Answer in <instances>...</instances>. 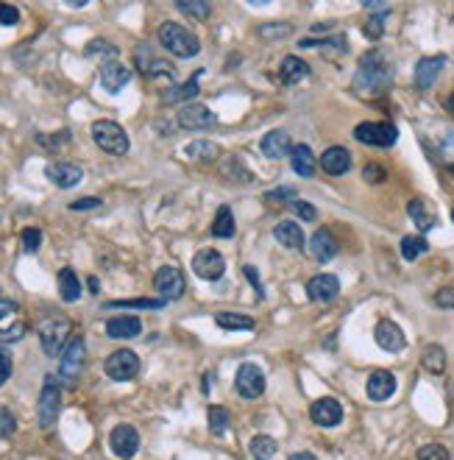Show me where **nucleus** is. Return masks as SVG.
<instances>
[{
	"mask_svg": "<svg viewBox=\"0 0 454 460\" xmlns=\"http://www.w3.org/2000/svg\"><path fill=\"white\" fill-rule=\"evenodd\" d=\"M390 81H393V65L382 51H371L359 59L357 75H354V87L359 93H368V95L385 93Z\"/></svg>",
	"mask_w": 454,
	"mask_h": 460,
	"instance_id": "nucleus-1",
	"label": "nucleus"
},
{
	"mask_svg": "<svg viewBox=\"0 0 454 460\" xmlns=\"http://www.w3.org/2000/svg\"><path fill=\"white\" fill-rule=\"evenodd\" d=\"M159 42L164 51H170L176 59H193L201 53V42L190 28H184L181 23H162L159 28Z\"/></svg>",
	"mask_w": 454,
	"mask_h": 460,
	"instance_id": "nucleus-2",
	"label": "nucleus"
},
{
	"mask_svg": "<svg viewBox=\"0 0 454 460\" xmlns=\"http://www.w3.org/2000/svg\"><path fill=\"white\" fill-rule=\"evenodd\" d=\"M36 332H39L42 352L48 357H62V352H65L67 343H70V335H73V324H70V318H65V315H51V318H45L36 327Z\"/></svg>",
	"mask_w": 454,
	"mask_h": 460,
	"instance_id": "nucleus-3",
	"label": "nucleus"
},
{
	"mask_svg": "<svg viewBox=\"0 0 454 460\" xmlns=\"http://www.w3.org/2000/svg\"><path fill=\"white\" fill-rule=\"evenodd\" d=\"M93 140L100 151L112 154V157H126L131 148L129 142V134L120 123L115 120H95L93 123Z\"/></svg>",
	"mask_w": 454,
	"mask_h": 460,
	"instance_id": "nucleus-4",
	"label": "nucleus"
},
{
	"mask_svg": "<svg viewBox=\"0 0 454 460\" xmlns=\"http://www.w3.org/2000/svg\"><path fill=\"white\" fill-rule=\"evenodd\" d=\"M84 360H87V346H84V338L73 335L67 349L59 357V380L65 382L67 388H75L78 380H81V371H84Z\"/></svg>",
	"mask_w": 454,
	"mask_h": 460,
	"instance_id": "nucleus-5",
	"label": "nucleus"
},
{
	"mask_svg": "<svg viewBox=\"0 0 454 460\" xmlns=\"http://www.w3.org/2000/svg\"><path fill=\"white\" fill-rule=\"evenodd\" d=\"M62 413V388L56 382V377H45V385H42V394H39V404H36V416H39V427L51 429L56 424Z\"/></svg>",
	"mask_w": 454,
	"mask_h": 460,
	"instance_id": "nucleus-6",
	"label": "nucleus"
},
{
	"mask_svg": "<svg viewBox=\"0 0 454 460\" xmlns=\"http://www.w3.org/2000/svg\"><path fill=\"white\" fill-rule=\"evenodd\" d=\"M103 371H106V377L115 380V382H129V380H134V377L139 374V357H137L131 349H117V352H112V355L106 357Z\"/></svg>",
	"mask_w": 454,
	"mask_h": 460,
	"instance_id": "nucleus-7",
	"label": "nucleus"
},
{
	"mask_svg": "<svg viewBox=\"0 0 454 460\" xmlns=\"http://www.w3.org/2000/svg\"><path fill=\"white\" fill-rule=\"evenodd\" d=\"M265 371L254 362H243L234 374V388L243 399H260L265 394Z\"/></svg>",
	"mask_w": 454,
	"mask_h": 460,
	"instance_id": "nucleus-8",
	"label": "nucleus"
},
{
	"mask_svg": "<svg viewBox=\"0 0 454 460\" xmlns=\"http://www.w3.org/2000/svg\"><path fill=\"white\" fill-rule=\"evenodd\" d=\"M154 288L159 291V298H164V301H176V298L184 296L187 279H184L181 268H176V265H162V268L157 271V276H154Z\"/></svg>",
	"mask_w": 454,
	"mask_h": 460,
	"instance_id": "nucleus-9",
	"label": "nucleus"
},
{
	"mask_svg": "<svg viewBox=\"0 0 454 460\" xmlns=\"http://www.w3.org/2000/svg\"><path fill=\"white\" fill-rule=\"evenodd\" d=\"M354 137H357L362 145H374V148H390L396 145L398 140V132L393 123H359L354 129Z\"/></svg>",
	"mask_w": 454,
	"mask_h": 460,
	"instance_id": "nucleus-10",
	"label": "nucleus"
},
{
	"mask_svg": "<svg viewBox=\"0 0 454 460\" xmlns=\"http://www.w3.org/2000/svg\"><path fill=\"white\" fill-rule=\"evenodd\" d=\"M193 271L195 276H201L206 282H215V279H221L226 273V260L215 249H201L193 257Z\"/></svg>",
	"mask_w": 454,
	"mask_h": 460,
	"instance_id": "nucleus-11",
	"label": "nucleus"
},
{
	"mask_svg": "<svg viewBox=\"0 0 454 460\" xmlns=\"http://www.w3.org/2000/svg\"><path fill=\"white\" fill-rule=\"evenodd\" d=\"M179 126L187 132H204L215 126V112H209V106L204 103H187L179 112Z\"/></svg>",
	"mask_w": 454,
	"mask_h": 460,
	"instance_id": "nucleus-12",
	"label": "nucleus"
},
{
	"mask_svg": "<svg viewBox=\"0 0 454 460\" xmlns=\"http://www.w3.org/2000/svg\"><path fill=\"white\" fill-rule=\"evenodd\" d=\"M109 446H112V452L117 458L131 460L137 455V449H139V435H137V429L131 427V424H117L109 432Z\"/></svg>",
	"mask_w": 454,
	"mask_h": 460,
	"instance_id": "nucleus-13",
	"label": "nucleus"
},
{
	"mask_svg": "<svg viewBox=\"0 0 454 460\" xmlns=\"http://www.w3.org/2000/svg\"><path fill=\"white\" fill-rule=\"evenodd\" d=\"M310 419H312L318 427H337V424L343 422V407H340V402H337V399L324 396V399L312 402V407H310Z\"/></svg>",
	"mask_w": 454,
	"mask_h": 460,
	"instance_id": "nucleus-14",
	"label": "nucleus"
},
{
	"mask_svg": "<svg viewBox=\"0 0 454 460\" xmlns=\"http://www.w3.org/2000/svg\"><path fill=\"white\" fill-rule=\"evenodd\" d=\"M307 296L312 298V301H318V304L334 301V298L340 296V279L334 273H318V276H312L310 285H307Z\"/></svg>",
	"mask_w": 454,
	"mask_h": 460,
	"instance_id": "nucleus-15",
	"label": "nucleus"
},
{
	"mask_svg": "<svg viewBox=\"0 0 454 460\" xmlns=\"http://www.w3.org/2000/svg\"><path fill=\"white\" fill-rule=\"evenodd\" d=\"M97 75H100L103 90L115 95V93H120V90L131 81V67L112 59V62H103V65H100V73H97Z\"/></svg>",
	"mask_w": 454,
	"mask_h": 460,
	"instance_id": "nucleus-16",
	"label": "nucleus"
},
{
	"mask_svg": "<svg viewBox=\"0 0 454 460\" xmlns=\"http://www.w3.org/2000/svg\"><path fill=\"white\" fill-rule=\"evenodd\" d=\"M374 340L379 349L385 352H401L407 346V338H404V329L398 327L396 321H379L374 329Z\"/></svg>",
	"mask_w": 454,
	"mask_h": 460,
	"instance_id": "nucleus-17",
	"label": "nucleus"
},
{
	"mask_svg": "<svg viewBox=\"0 0 454 460\" xmlns=\"http://www.w3.org/2000/svg\"><path fill=\"white\" fill-rule=\"evenodd\" d=\"M45 176L56 184V187H62V190H70V187H75V184H81V179H84V170L78 167V164L73 162H53L45 167Z\"/></svg>",
	"mask_w": 454,
	"mask_h": 460,
	"instance_id": "nucleus-18",
	"label": "nucleus"
},
{
	"mask_svg": "<svg viewBox=\"0 0 454 460\" xmlns=\"http://www.w3.org/2000/svg\"><path fill=\"white\" fill-rule=\"evenodd\" d=\"M446 67V56H423L421 62L416 65V87L418 90H432L435 81L440 78Z\"/></svg>",
	"mask_w": 454,
	"mask_h": 460,
	"instance_id": "nucleus-19",
	"label": "nucleus"
},
{
	"mask_svg": "<svg viewBox=\"0 0 454 460\" xmlns=\"http://www.w3.org/2000/svg\"><path fill=\"white\" fill-rule=\"evenodd\" d=\"M260 148L268 160H282V157H290L292 154V140L287 132L276 129V132H268L262 137Z\"/></svg>",
	"mask_w": 454,
	"mask_h": 460,
	"instance_id": "nucleus-20",
	"label": "nucleus"
},
{
	"mask_svg": "<svg viewBox=\"0 0 454 460\" xmlns=\"http://www.w3.org/2000/svg\"><path fill=\"white\" fill-rule=\"evenodd\" d=\"M365 394L371 396L374 402H385V399H390V396L396 394V377L390 371H385V368L374 371L368 377V382H365Z\"/></svg>",
	"mask_w": 454,
	"mask_h": 460,
	"instance_id": "nucleus-21",
	"label": "nucleus"
},
{
	"mask_svg": "<svg viewBox=\"0 0 454 460\" xmlns=\"http://www.w3.org/2000/svg\"><path fill=\"white\" fill-rule=\"evenodd\" d=\"M321 167L329 176H343L352 170V154L343 145H332L321 154Z\"/></svg>",
	"mask_w": 454,
	"mask_h": 460,
	"instance_id": "nucleus-22",
	"label": "nucleus"
},
{
	"mask_svg": "<svg viewBox=\"0 0 454 460\" xmlns=\"http://www.w3.org/2000/svg\"><path fill=\"white\" fill-rule=\"evenodd\" d=\"M142 332V321L137 315H117V318H109L106 321V335L112 340H131Z\"/></svg>",
	"mask_w": 454,
	"mask_h": 460,
	"instance_id": "nucleus-23",
	"label": "nucleus"
},
{
	"mask_svg": "<svg viewBox=\"0 0 454 460\" xmlns=\"http://www.w3.org/2000/svg\"><path fill=\"white\" fill-rule=\"evenodd\" d=\"M310 254L318 260V263H329V260H334L337 257V240L332 237V231L326 229H318L312 237H310Z\"/></svg>",
	"mask_w": 454,
	"mask_h": 460,
	"instance_id": "nucleus-24",
	"label": "nucleus"
},
{
	"mask_svg": "<svg viewBox=\"0 0 454 460\" xmlns=\"http://www.w3.org/2000/svg\"><path fill=\"white\" fill-rule=\"evenodd\" d=\"M290 162H292V170H295L298 176H304V179L315 176V167H318V162H315V154H312V148H310L307 142L292 145Z\"/></svg>",
	"mask_w": 454,
	"mask_h": 460,
	"instance_id": "nucleus-25",
	"label": "nucleus"
},
{
	"mask_svg": "<svg viewBox=\"0 0 454 460\" xmlns=\"http://www.w3.org/2000/svg\"><path fill=\"white\" fill-rule=\"evenodd\" d=\"M273 237H276L282 246L292 249V251H301V249H304V229H301L295 221H282V224H276V226H273Z\"/></svg>",
	"mask_w": 454,
	"mask_h": 460,
	"instance_id": "nucleus-26",
	"label": "nucleus"
},
{
	"mask_svg": "<svg viewBox=\"0 0 454 460\" xmlns=\"http://www.w3.org/2000/svg\"><path fill=\"white\" fill-rule=\"evenodd\" d=\"M407 212H410V218L416 221V226L421 231H429L438 226V215L432 212V207H429L423 198H413V201L407 204Z\"/></svg>",
	"mask_w": 454,
	"mask_h": 460,
	"instance_id": "nucleus-27",
	"label": "nucleus"
},
{
	"mask_svg": "<svg viewBox=\"0 0 454 460\" xmlns=\"http://www.w3.org/2000/svg\"><path fill=\"white\" fill-rule=\"evenodd\" d=\"M310 75V65L304 62V59H298V56H285L282 59V65H279V78H282V84H298V81H304Z\"/></svg>",
	"mask_w": 454,
	"mask_h": 460,
	"instance_id": "nucleus-28",
	"label": "nucleus"
},
{
	"mask_svg": "<svg viewBox=\"0 0 454 460\" xmlns=\"http://www.w3.org/2000/svg\"><path fill=\"white\" fill-rule=\"evenodd\" d=\"M201 93V87H198V75L190 78V81H184V84H179V87H170V90H164L162 93V100L164 103H190Z\"/></svg>",
	"mask_w": 454,
	"mask_h": 460,
	"instance_id": "nucleus-29",
	"label": "nucleus"
},
{
	"mask_svg": "<svg viewBox=\"0 0 454 460\" xmlns=\"http://www.w3.org/2000/svg\"><path fill=\"white\" fill-rule=\"evenodd\" d=\"M59 296L67 304H73V301L81 298V282H78V276H75L73 268H62L59 271Z\"/></svg>",
	"mask_w": 454,
	"mask_h": 460,
	"instance_id": "nucleus-30",
	"label": "nucleus"
},
{
	"mask_svg": "<svg viewBox=\"0 0 454 460\" xmlns=\"http://www.w3.org/2000/svg\"><path fill=\"white\" fill-rule=\"evenodd\" d=\"M421 365L429 371V374H443V371H446V349H443V346H438V343L423 346Z\"/></svg>",
	"mask_w": 454,
	"mask_h": 460,
	"instance_id": "nucleus-31",
	"label": "nucleus"
},
{
	"mask_svg": "<svg viewBox=\"0 0 454 460\" xmlns=\"http://www.w3.org/2000/svg\"><path fill=\"white\" fill-rule=\"evenodd\" d=\"M184 154L195 162H215L221 157V148L215 142H209V140H195L184 148Z\"/></svg>",
	"mask_w": 454,
	"mask_h": 460,
	"instance_id": "nucleus-32",
	"label": "nucleus"
},
{
	"mask_svg": "<svg viewBox=\"0 0 454 460\" xmlns=\"http://www.w3.org/2000/svg\"><path fill=\"white\" fill-rule=\"evenodd\" d=\"M215 324L221 329H228V332H237V329H254V318L243 315V313H215Z\"/></svg>",
	"mask_w": 454,
	"mask_h": 460,
	"instance_id": "nucleus-33",
	"label": "nucleus"
},
{
	"mask_svg": "<svg viewBox=\"0 0 454 460\" xmlns=\"http://www.w3.org/2000/svg\"><path fill=\"white\" fill-rule=\"evenodd\" d=\"M429 251V243H426V237L421 234H407L404 240H401V257L407 260V263H416L421 254Z\"/></svg>",
	"mask_w": 454,
	"mask_h": 460,
	"instance_id": "nucleus-34",
	"label": "nucleus"
},
{
	"mask_svg": "<svg viewBox=\"0 0 454 460\" xmlns=\"http://www.w3.org/2000/svg\"><path fill=\"white\" fill-rule=\"evenodd\" d=\"M248 452L254 460H273L276 455V441L270 435H254L248 444Z\"/></svg>",
	"mask_w": 454,
	"mask_h": 460,
	"instance_id": "nucleus-35",
	"label": "nucleus"
},
{
	"mask_svg": "<svg viewBox=\"0 0 454 460\" xmlns=\"http://www.w3.org/2000/svg\"><path fill=\"white\" fill-rule=\"evenodd\" d=\"M167 301L164 298H120V301H109L106 307L115 310V307H123V310H159Z\"/></svg>",
	"mask_w": 454,
	"mask_h": 460,
	"instance_id": "nucleus-36",
	"label": "nucleus"
},
{
	"mask_svg": "<svg viewBox=\"0 0 454 460\" xmlns=\"http://www.w3.org/2000/svg\"><path fill=\"white\" fill-rule=\"evenodd\" d=\"M212 234H215V237H223V240H228V237L234 234V215H231L228 207H221V209H218V215H215V221H212Z\"/></svg>",
	"mask_w": 454,
	"mask_h": 460,
	"instance_id": "nucleus-37",
	"label": "nucleus"
},
{
	"mask_svg": "<svg viewBox=\"0 0 454 460\" xmlns=\"http://www.w3.org/2000/svg\"><path fill=\"white\" fill-rule=\"evenodd\" d=\"M176 9H179V11H184L187 17H195V20H206V17L212 14L209 0H179V3H176Z\"/></svg>",
	"mask_w": 454,
	"mask_h": 460,
	"instance_id": "nucleus-38",
	"label": "nucleus"
},
{
	"mask_svg": "<svg viewBox=\"0 0 454 460\" xmlns=\"http://www.w3.org/2000/svg\"><path fill=\"white\" fill-rule=\"evenodd\" d=\"M228 422H231V416H228L226 407H221V404L209 407V432L212 435H223L228 429Z\"/></svg>",
	"mask_w": 454,
	"mask_h": 460,
	"instance_id": "nucleus-39",
	"label": "nucleus"
},
{
	"mask_svg": "<svg viewBox=\"0 0 454 460\" xmlns=\"http://www.w3.org/2000/svg\"><path fill=\"white\" fill-rule=\"evenodd\" d=\"M292 33V26L290 23H265L260 28V36L273 42V39H282V36H290Z\"/></svg>",
	"mask_w": 454,
	"mask_h": 460,
	"instance_id": "nucleus-40",
	"label": "nucleus"
},
{
	"mask_svg": "<svg viewBox=\"0 0 454 460\" xmlns=\"http://www.w3.org/2000/svg\"><path fill=\"white\" fill-rule=\"evenodd\" d=\"M14 432H17V419H14V413H11L9 407H0V441L11 438Z\"/></svg>",
	"mask_w": 454,
	"mask_h": 460,
	"instance_id": "nucleus-41",
	"label": "nucleus"
},
{
	"mask_svg": "<svg viewBox=\"0 0 454 460\" xmlns=\"http://www.w3.org/2000/svg\"><path fill=\"white\" fill-rule=\"evenodd\" d=\"M20 240H23V249H26L28 254H36V251H39V246H42V231L28 226V229H23Z\"/></svg>",
	"mask_w": 454,
	"mask_h": 460,
	"instance_id": "nucleus-42",
	"label": "nucleus"
},
{
	"mask_svg": "<svg viewBox=\"0 0 454 460\" xmlns=\"http://www.w3.org/2000/svg\"><path fill=\"white\" fill-rule=\"evenodd\" d=\"M26 332H28V327L23 321H17V324H11L9 329H0V343H17Z\"/></svg>",
	"mask_w": 454,
	"mask_h": 460,
	"instance_id": "nucleus-43",
	"label": "nucleus"
},
{
	"mask_svg": "<svg viewBox=\"0 0 454 460\" xmlns=\"http://www.w3.org/2000/svg\"><path fill=\"white\" fill-rule=\"evenodd\" d=\"M418 460H452V458H449V452L440 444H426V446H421V452H418Z\"/></svg>",
	"mask_w": 454,
	"mask_h": 460,
	"instance_id": "nucleus-44",
	"label": "nucleus"
},
{
	"mask_svg": "<svg viewBox=\"0 0 454 460\" xmlns=\"http://www.w3.org/2000/svg\"><path fill=\"white\" fill-rule=\"evenodd\" d=\"M362 31H365L368 39H374V42H376V39H382V33H385V17H371V20L365 23V28H362Z\"/></svg>",
	"mask_w": 454,
	"mask_h": 460,
	"instance_id": "nucleus-45",
	"label": "nucleus"
},
{
	"mask_svg": "<svg viewBox=\"0 0 454 460\" xmlns=\"http://www.w3.org/2000/svg\"><path fill=\"white\" fill-rule=\"evenodd\" d=\"M20 23V11L11 3H0V26H17Z\"/></svg>",
	"mask_w": 454,
	"mask_h": 460,
	"instance_id": "nucleus-46",
	"label": "nucleus"
},
{
	"mask_svg": "<svg viewBox=\"0 0 454 460\" xmlns=\"http://www.w3.org/2000/svg\"><path fill=\"white\" fill-rule=\"evenodd\" d=\"M362 179H365V182H371V184H379V182H385V179H388V173H385V167H379V164H365Z\"/></svg>",
	"mask_w": 454,
	"mask_h": 460,
	"instance_id": "nucleus-47",
	"label": "nucleus"
},
{
	"mask_svg": "<svg viewBox=\"0 0 454 460\" xmlns=\"http://www.w3.org/2000/svg\"><path fill=\"white\" fill-rule=\"evenodd\" d=\"M292 209H295V212H298V218H304V221H315V218H318V209H315L312 204L301 201V198H295V201H292Z\"/></svg>",
	"mask_w": 454,
	"mask_h": 460,
	"instance_id": "nucleus-48",
	"label": "nucleus"
},
{
	"mask_svg": "<svg viewBox=\"0 0 454 460\" xmlns=\"http://www.w3.org/2000/svg\"><path fill=\"white\" fill-rule=\"evenodd\" d=\"M11 368H14L11 355H9V352H0V388H3V385H6V380L11 377Z\"/></svg>",
	"mask_w": 454,
	"mask_h": 460,
	"instance_id": "nucleus-49",
	"label": "nucleus"
},
{
	"mask_svg": "<svg viewBox=\"0 0 454 460\" xmlns=\"http://www.w3.org/2000/svg\"><path fill=\"white\" fill-rule=\"evenodd\" d=\"M97 207H100V198H93V196L78 198V201H73V204H70V209H73V212H81V209H97Z\"/></svg>",
	"mask_w": 454,
	"mask_h": 460,
	"instance_id": "nucleus-50",
	"label": "nucleus"
},
{
	"mask_svg": "<svg viewBox=\"0 0 454 460\" xmlns=\"http://www.w3.org/2000/svg\"><path fill=\"white\" fill-rule=\"evenodd\" d=\"M438 307H446V310H454V288H443V291H438Z\"/></svg>",
	"mask_w": 454,
	"mask_h": 460,
	"instance_id": "nucleus-51",
	"label": "nucleus"
},
{
	"mask_svg": "<svg viewBox=\"0 0 454 460\" xmlns=\"http://www.w3.org/2000/svg\"><path fill=\"white\" fill-rule=\"evenodd\" d=\"M285 198H290V201H295V190L292 187H279V190H270L268 196H265V201H285Z\"/></svg>",
	"mask_w": 454,
	"mask_h": 460,
	"instance_id": "nucleus-52",
	"label": "nucleus"
},
{
	"mask_svg": "<svg viewBox=\"0 0 454 460\" xmlns=\"http://www.w3.org/2000/svg\"><path fill=\"white\" fill-rule=\"evenodd\" d=\"M243 271H246V276L251 279V285H254V291H257V296L265 298V288H262V279H260V276H257V268H254V265H246Z\"/></svg>",
	"mask_w": 454,
	"mask_h": 460,
	"instance_id": "nucleus-53",
	"label": "nucleus"
},
{
	"mask_svg": "<svg viewBox=\"0 0 454 460\" xmlns=\"http://www.w3.org/2000/svg\"><path fill=\"white\" fill-rule=\"evenodd\" d=\"M11 313H17V301H11V298H0V321H3V318H9Z\"/></svg>",
	"mask_w": 454,
	"mask_h": 460,
	"instance_id": "nucleus-54",
	"label": "nucleus"
},
{
	"mask_svg": "<svg viewBox=\"0 0 454 460\" xmlns=\"http://www.w3.org/2000/svg\"><path fill=\"white\" fill-rule=\"evenodd\" d=\"M290 460H318L312 452H295V455H290Z\"/></svg>",
	"mask_w": 454,
	"mask_h": 460,
	"instance_id": "nucleus-55",
	"label": "nucleus"
},
{
	"mask_svg": "<svg viewBox=\"0 0 454 460\" xmlns=\"http://www.w3.org/2000/svg\"><path fill=\"white\" fill-rule=\"evenodd\" d=\"M67 140H70V134H62V137H59V142H67ZM39 142H42V145H56V140H42V137H39Z\"/></svg>",
	"mask_w": 454,
	"mask_h": 460,
	"instance_id": "nucleus-56",
	"label": "nucleus"
},
{
	"mask_svg": "<svg viewBox=\"0 0 454 460\" xmlns=\"http://www.w3.org/2000/svg\"><path fill=\"white\" fill-rule=\"evenodd\" d=\"M97 288H100V282H97L95 276H90V291H93V293H97Z\"/></svg>",
	"mask_w": 454,
	"mask_h": 460,
	"instance_id": "nucleus-57",
	"label": "nucleus"
},
{
	"mask_svg": "<svg viewBox=\"0 0 454 460\" xmlns=\"http://www.w3.org/2000/svg\"><path fill=\"white\" fill-rule=\"evenodd\" d=\"M446 109H449V112L454 115V93L449 95V100H446Z\"/></svg>",
	"mask_w": 454,
	"mask_h": 460,
	"instance_id": "nucleus-58",
	"label": "nucleus"
},
{
	"mask_svg": "<svg viewBox=\"0 0 454 460\" xmlns=\"http://www.w3.org/2000/svg\"><path fill=\"white\" fill-rule=\"evenodd\" d=\"M452 218H454V212H452Z\"/></svg>",
	"mask_w": 454,
	"mask_h": 460,
	"instance_id": "nucleus-59",
	"label": "nucleus"
}]
</instances>
